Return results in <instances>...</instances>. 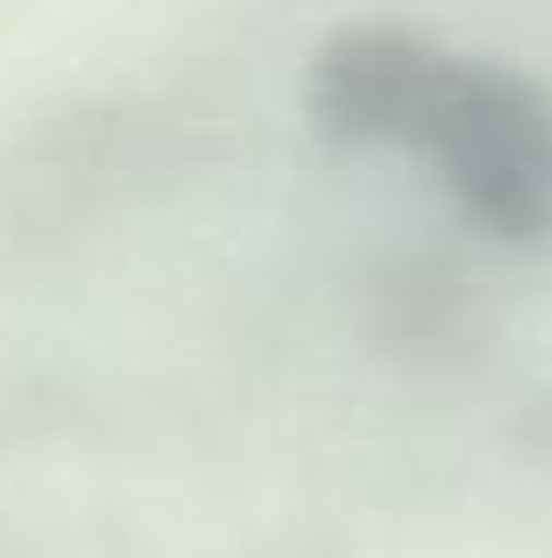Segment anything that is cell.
<instances>
[{
	"instance_id": "6da1fadb",
	"label": "cell",
	"mask_w": 552,
	"mask_h": 558,
	"mask_svg": "<svg viewBox=\"0 0 552 558\" xmlns=\"http://www.w3.org/2000/svg\"><path fill=\"white\" fill-rule=\"evenodd\" d=\"M304 113L326 142L418 156L489 241L539 247L552 233V99L525 71L355 22L312 50Z\"/></svg>"
}]
</instances>
